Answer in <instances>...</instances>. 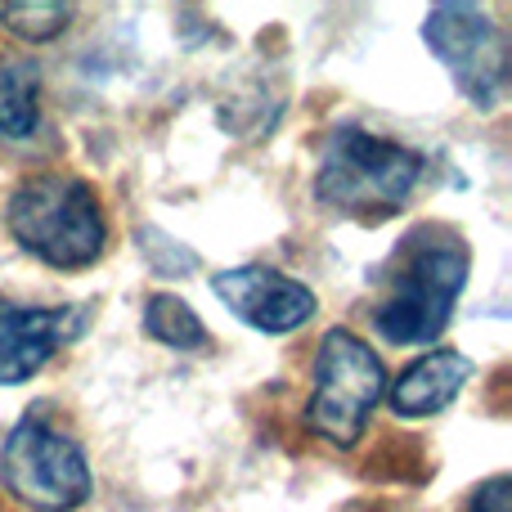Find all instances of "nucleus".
I'll return each mask as SVG.
<instances>
[{
  "mask_svg": "<svg viewBox=\"0 0 512 512\" xmlns=\"http://www.w3.org/2000/svg\"><path fill=\"white\" fill-rule=\"evenodd\" d=\"M144 333L153 342L171 346V351H203L207 346V328L203 319L194 315V306L171 292H158V297L144 301Z\"/></svg>",
  "mask_w": 512,
  "mask_h": 512,
  "instance_id": "obj_11",
  "label": "nucleus"
},
{
  "mask_svg": "<svg viewBox=\"0 0 512 512\" xmlns=\"http://www.w3.org/2000/svg\"><path fill=\"white\" fill-rule=\"evenodd\" d=\"M432 54L450 68L459 90L481 108H495L508 90V36L481 5H436L423 23Z\"/></svg>",
  "mask_w": 512,
  "mask_h": 512,
  "instance_id": "obj_6",
  "label": "nucleus"
},
{
  "mask_svg": "<svg viewBox=\"0 0 512 512\" xmlns=\"http://www.w3.org/2000/svg\"><path fill=\"white\" fill-rule=\"evenodd\" d=\"M41 126V68L32 59H0V135L27 140Z\"/></svg>",
  "mask_w": 512,
  "mask_h": 512,
  "instance_id": "obj_10",
  "label": "nucleus"
},
{
  "mask_svg": "<svg viewBox=\"0 0 512 512\" xmlns=\"http://www.w3.org/2000/svg\"><path fill=\"white\" fill-rule=\"evenodd\" d=\"M477 364L463 351H427L423 360H414L396 382H391V409L400 418H427L441 414L454 396L472 382Z\"/></svg>",
  "mask_w": 512,
  "mask_h": 512,
  "instance_id": "obj_9",
  "label": "nucleus"
},
{
  "mask_svg": "<svg viewBox=\"0 0 512 512\" xmlns=\"http://www.w3.org/2000/svg\"><path fill=\"white\" fill-rule=\"evenodd\" d=\"M212 292L225 301V310H234L243 324L261 328V333H292L315 315V292L279 270H265V265L221 270L212 279Z\"/></svg>",
  "mask_w": 512,
  "mask_h": 512,
  "instance_id": "obj_8",
  "label": "nucleus"
},
{
  "mask_svg": "<svg viewBox=\"0 0 512 512\" xmlns=\"http://www.w3.org/2000/svg\"><path fill=\"white\" fill-rule=\"evenodd\" d=\"M508 490H512L508 477H490L486 486L477 490V499H472V512H512Z\"/></svg>",
  "mask_w": 512,
  "mask_h": 512,
  "instance_id": "obj_13",
  "label": "nucleus"
},
{
  "mask_svg": "<svg viewBox=\"0 0 512 512\" xmlns=\"http://www.w3.org/2000/svg\"><path fill=\"white\" fill-rule=\"evenodd\" d=\"M387 391L382 360L346 328H328L315 351V391L306 400V427L333 445H355L373 405Z\"/></svg>",
  "mask_w": 512,
  "mask_h": 512,
  "instance_id": "obj_4",
  "label": "nucleus"
},
{
  "mask_svg": "<svg viewBox=\"0 0 512 512\" xmlns=\"http://www.w3.org/2000/svg\"><path fill=\"white\" fill-rule=\"evenodd\" d=\"M90 324L86 306H9L0 301V387H18L54 360L59 346L81 337Z\"/></svg>",
  "mask_w": 512,
  "mask_h": 512,
  "instance_id": "obj_7",
  "label": "nucleus"
},
{
  "mask_svg": "<svg viewBox=\"0 0 512 512\" xmlns=\"http://www.w3.org/2000/svg\"><path fill=\"white\" fill-rule=\"evenodd\" d=\"M0 23L18 41L41 45L54 41L72 23V5H59V0H9V5H0Z\"/></svg>",
  "mask_w": 512,
  "mask_h": 512,
  "instance_id": "obj_12",
  "label": "nucleus"
},
{
  "mask_svg": "<svg viewBox=\"0 0 512 512\" xmlns=\"http://www.w3.org/2000/svg\"><path fill=\"white\" fill-rule=\"evenodd\" d=\"M423 176V158L396 140L369 135L360 126H342L324 144V162L315 176L319 203L337 207L360 221L391 216L409 198V189Z\"/></svg>",
  "mask_w": 512,
  "mask_h": 512,
  "instance_id": "obj_3",
  "label": "nucleus"
},
{
  "mask_svg": "<svg viewBox=\"0 0 512 512\" xmlns=\"http://www.w3.org/2000/svg\"><path fill=\"white\" fill-rule=\"evenodd\" d=\"M0 486L32 512H72L90 499V468L77 441L23 418L0 445Z\"/></svg>",
  "mask_w": 512,
  "mask_h": 512,
  "instance_id": "obj_5",
  "label": "nucleus"
},
{
  "mask_svg": "<svg viewBox=\"0 0 512 512\" xmlns=\"http://www.w3.org/2000/svg\"><path fill=\"white\" fill-rule=\"evenodd\" d=\"M5 225L23 252L54 270H81L99 261L108 239L99 198L77 176H32L9 194Z\"/></svg>",
  "mask_w": 512,
  "mask_h": 512,
  "instance_id": "obj_1",
  "label": "nucleus"
},
{
  "mask_svg": "<svg viewBox=\"0 0 512 512\" xmlns=\"http://www.w3.org/2000/svg\"><path fill=\"white\" fill-rule=\"evenodd\" d=\"M463 283H468V243L450 230H423L409 243L405 265L391 274L387 297L373 310V328L396 346L436 342L454 315Z\"/></svg>",
  "mask_w": 512,
  "mask_h": 512,
  "instance_id": "obj_2",
  "label": "nucleus"
}]
</instances>
